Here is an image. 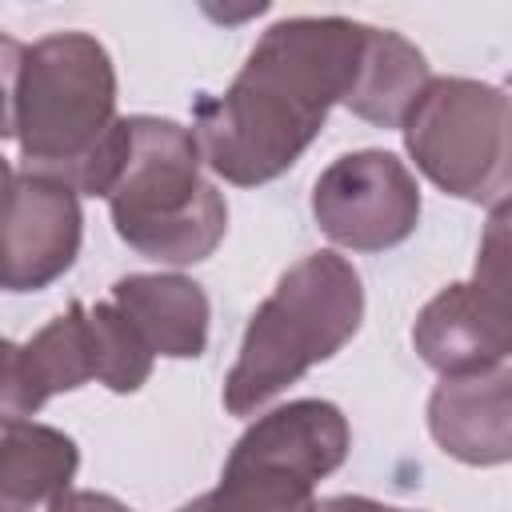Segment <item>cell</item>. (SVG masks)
Instances as JSON below:
<instances>
[{
  "mask_svg": "<svg viewBox=\"0 0 512 512\" xmlns=\"http://www.w3.org/2000/svg\"><path fill=\"white\" fill-rule=\"evenodd\" d=\"M368 44V24L344 16H292L248 52L224 96H200L192 132L204 164L228 184L256 188L288 172L344 104Z\"/></svg>",
  "mask_w": 512,
  "mask_h": 512,
  "instance_id": "obj_1",
  "label": "cell"
},
{
  "mask_svg": "<svg viewBox=\"0 0 512 512\" xmlns=\"http://www.w3.org/2000/svg\"><path fill=\"white\" fill-rule=\"evenodd\" d=\"M4 52V136L20 144V172L108 196L124 152L128 120L116 116V72L88 32H52L36 44L12 36Z\"/></svg>",
  "mask_w": 512,
  "mask_h": 512,
  "instance_id": "obj_2",
  "label": "cell"
},
{
  "mask_svg": "<svg viewBox=\"0 0 512 512\" xmlns=\"http://www.w3.org/2000/svg\"><path fill=\"white\" fill-rule=\"evenodd\" d=\"M204 152L192 128L160 116H128V152L108 188L116 236L148 260L196 264L216 252L228 204L200 172Z\"/></svg>",
  "mask_w": 512,
  "mask_h": 512,
  "instance_id": "obj_3",
  "label": "cell"
},
{
  "mask_svg": "<svg viewBox=\"0 0 512 512\" xmlns=\"http://www.w3.org/2000/svg\"><path fill=\"white\" fill-rule=\"evenodd\" d=\"M364 320L356 268L336 252L296 260L248 320L240 356L224 380V408L248 416L296 384L312 364L336 356Z\"/></svg>",
  "mask_w": 512,
  "mask_h": 512,
  "instance_id": "obj_4",
  "label": "cell"
},
{
  "mask_svg": "<svg viewBox=\"0 0 512 512\" xmlns=\"http://www.w3.org/2000/svg\"><path fill=\"white\" fill-rule=\"evenodd\" d=\"M404 144L416 168L448 196L500 204L512 196V96L440 76L404 120Z\"/></svg>",
  "mask_w": 512,
  "mask_h": 512,
  "instance_id": "obj_5",
  "label": "cell"
},
{
  "mask_svg": "<svg viewBox=\"0 0 512 512\" xmlns=\"http://www.w3.org/2000/svg\"><path fill=\"white\" fill-rule=\"evenodd\" d=\"M312 216L332 244L384 252L412 236L420 220V188L392 152H348L320 172L312 188Z\"/></svg>",
  "mask_w": 512,
  "mask_h": 512,
  "instance_id": "obj_6",
  "label": "cell"
},
{
  "mask_svg": "<svg viewBox=\"0 0 512 512\" xmlns=\"http://www.w3.org/2000/svg\"><path fill=\"white\" fill-rule=\"evenodd\" d=\"M80 192L20 168H4V288L40 292L60 280L80 252Z\"/></svg>",
  "mask_w": 512,
  "mask_h": 512,
  "instance_id": "obj_7",
  "label": "cell"
},
{
  "mask_svg": "<svg viewBox=\"0 0 512 512\" xmlns=\"http://www.w3.org/2000/svg\"><path fill=\"white\" fill-rule=\"evenodd\" d=\"M412 344L440 376L488 372L512 356V312L472 280L448 284L420 308Z\"/></svg>",
  "mask_w": 512,
  "mask_h": 512,
  "instance_id": "obj_8",
  "label": "cell"
},
{
  "mask_svg": "<svg viewBox=\"0 0 512 512\" xmlns=\"http://www.w3.org/2000/svg\"><path fill=\"white\" fill-rule=\"evenodd\" d=\"M428 432L460 464L492 468L512 460V364L444 376L428 396Z\"/></svg>",
  "mask_w": 512,
  "mask_h": 512,
  "instance_id": "obj_9",
  "label": "cell"
},
{
  "mask_svg": "<svg viewBox=\"0 0 512 512\" xmlns=\"http://www.w3.org/2000/svg\"><path fill=\"white\" fill-rule=\"evenodd\" d=\"M84 380H96V352L88 332V308L72 300L28 344H4V376H0L4 420H24L48 396L72 392Z\"/></svg>",
  "mask_w": 512,
  "mask_h": 512,
  "instance_id": "obj_10",
  "label": "cell"
},
{
  "mask_svg": "<svg viewBox=\"0 0 512 512\" xmlns=\"http://www.w3.org/2000/svg\"><path fill=\"white\" fill-rule=\"evenodd\" d=\"M352 432L336 404L328 400H292L260 416L228 452L232 464L280 468L300 480H324L348 456Z\"/></svg>",
  "mask_w": 512,
  "mask_h": 512,
  "instance_id": "obj_11",
  "label": "cell"
},
{
  "mask_svg": "<svg viewBox=\"0 0 512 512\" xmlns=\"http://www.w3.org/2000/svg\"><path fill=\"white\" fill-rule=\"evenodd\" d=\"M112 304L136 324L156 356L196 360L208 344V296L188 276L136 272L112 284Z\"/></svg>",
  "mask_w": 512,
  "mask_h": 512,
  "instance_id": "obj_12",
  "label": "cell"
},
{
  "mask_svg": "<svg viewBox=\"0 0 512 512\" xmlns=\"http://www.w3.org/2000/svg\"><path fill=\"white\" fill-rule=\"evenodd\" d=\"M80 452L60 428L4 420L0 440V512H60L72 496Z\"/></svg>",
  "mask_w": 512,
  "mask_h": 512,
  "instance_id": "obj_13",
  "label": "cell"
},
{
  "mask_svg": "<svg viewBox=\"0 0 512 512\" xmlns=\"http://www.w3.org/2000/svg\"><path fill=\"white\" fill-rule=\"evenodd\" d=\"M428 84L432 76L420 48H412L404 36L388 28H368L364 60L344 108L376 128H404V120L412 116Z\"/></svg>",
  "mask_w": 512,
  "mask_h": 512,
  "instance_id": "obj_14",
  "label": "cell"
},
{
  "mask_svg": "<svg viewBox=\"0 0 512 512\" xmlns=\"http://www.w3.org/2000/svg\"><path fill=\"white\" fill-rule=\"evenodd\" d=\"M88 332H92V352H96V380L112 392H136L152 376V348L136 332V324L112 304H92L88 308Z\"/></svg>",
  "mask_w": 512,
  "mask_h": 512,
  "instance_id": "obj_15",
  "label": "cell"
},
{
  "mask_svg": "<svg viewBox=\"0 0 512 512\" xmlns=\"http://www.w3.org/2000/svg\"><path fill=\"white\" fill-rule=\"evenodd\" d=\"M472 284L484 288L492 300H500L512 312V196L492 204V212H488Z\"/></svg>",
  "mask_w": 512,
  "mask_h": 512,
  "instance_id": "obj_16",
  "label": "cell"
},
{
  "mask_svg": "<svg viewBox=\"0 0 512 512\" xmlns=\"http://www.w3.org/2000/svg\"><path fill=\"white\" fill-rule=\"evenodd\" d=\"M60 512H128L120 500H112V496H104V492H72L64 504H60Z\"/></svg>",
  "mask_w": 512,
  "mask_h": 512,
  "instance_id": "obj_17",
  "label": "cell"
},
{
  "mask_svg": "<svg viewBox=\"0 0 512 512\" xmlns=\"http://www.w3.org/2000/svg\"><path fill=\"white\" fill-rule=\"evenodd\" d=\"M320 512H404V508L376 504L368 496H332V500H320Z\"/></svg>",
  "mask_w": 512,
  "mask_h": 512,
  "instance_id": "obj_18",
  "label": "cell"
}]
</instances>
